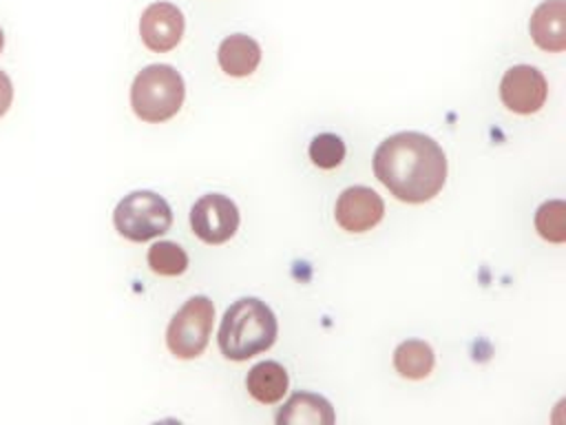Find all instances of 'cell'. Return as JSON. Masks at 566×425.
<instances>
[{
	"label": "cell",
	"mask_w": 566,
	"mask_h": 425,
	"mask_svg": "<svg viewBox=\"0 0 566 425\" xmlns=\"http://www.w3.org/2000/svg\"><path fill=\"white\" fill-rule=\"evenodd\" d=\"M374 175L400 201L424 204L447 182V155L442 146L418 131L385 137L374 151Z\"/></svg>",
	"instance_id": "cell-1"
},
{
	"label": "cell",
	"mask_w": 566,
	"mask_h": 425,
	"mask_svg": "<svg viewBox=\"0 0 566 425\" xmlns=\"http://www.w3.org/2000/svg\"><path fill=\"white\" fill-rule=\"evenodd\" d=\"M279 323L270 305L256 297L237 299L223 314L217 343L226 359L248 361L270 350L276 341Z\"/></svg>",
	"instance_id": "cell-2"
},
{
	"label": "cell",
	"mask_w": 566,
	"mask_h": 425,
	"mask_svg": "<svg viewBox=\"0 0 566 425\" xmlns=\"http://www.w3.org/2000/svg\"><path fill=\"white\" fill-rule=\"evenodd\" d=\"M184 97V77L170 64H150L142 69L130 86V106L144 122L170 120L181 108Z\"/></svg>",
	"instance_id": "cell-3"
},
{
	"label": "cell",
	"mask_w": 566,
	"mask_h": 425,
	"mask_svg": "<svg viewBox=\"0 0 566 425\" xmlns=\"http://www.w3.org/2000/svg\"><path fill=\"white\" fill-rule=\"evenodd\" d=\"M113 224L122 237L139 243L164 235L172 224V210L161 195L133 190L115 206Z\"/></svg>",
	"instance_id": "cell-4"
},
{
	"label": "cell",
	"mask_w": 566,
	"mask_h": 425,
	"mask_svg": "<svg viewBox=\"0 0 566 425\" xmlns=\"http://www.w3.org/2000/svg\"><path fill=\"white\" fill-rule=\"evenodd\" d=\"M214 305L208 297H190L170 319L166 330V345L177 359H197L212 334Z\"/></svg>",
	"instance_id": "cell-5"
},
{
	"label": "cell",
	"mask_w": 566,
	"mask_h": 425,
	"mask_svg": "<svg viewBox=\"0 0 566 425\" xmlns=\"http://www.w3.org/2000/svg\"><path fill=\"white\" fill-rule=\"evenodd\" d=\"M190 226L201 241L210 246L226 243L239 228V208L228 195L208 193L192 204Z\"/></svg>",
	"instance_id": "cell-6"
},
{
	"label": "cell",
	"mask_w": 566,
	"mask_h": 425,
	"mask_svg": "<svg viewBox=\"0 0 566 425\" xmlns=\"http://www.w3.org/2000/svg\"><path fill=\"white\" fill-rule=\"evenodd\" d=\"M548 95V84L542 71L531 64H515L506 69L500 82V97L504 106L520 115L537 113Z\"/></svg>",
	"instance_id": "cell-7"
},
{
	"label": "cell",
	"mask_w": 566,
	"mask_h": 425,
	"mask_svg": "<svg viewBox=\"0 0 566 425\" xmlns=\"http://www.w3.org/2000/svg\"><path fill=\"white\" fill-rule=\"evenodd\" d=\"M385 215L382 197L369 186L345 188L334 206L336 224L347 232H367Z\"/></svg>",
	"instance_id": "cell-8"
},
{
	"label": "cell",
	"mask_w": 566,
	"mask_h": 425,
	"mask_svg": "<svg viewBox=\"0 0 566 425\" xmlns=\"http://www.w3.org/2000/svg\"><path fill=\"white\" fill-rule=\"evenodd\" d=\"M184 13L170 2L148 4L139 18L142 42L157 53L175 49L184 35Z\"/></svg>",
	"instance_id": "cell-9"
},
{
	"label": "cell",
	"mask_w": 566,
	"mask_h": 425,
	"mask_svg": "<svg viewBox=\"0 0 566 425\" xmlns=\"http://www.w3.org/2000/svg\"><path fill=\"white\" fill-rule=\"evenodd\" d=\"M528 31L533 42L544 51L566 49V4L564 0H544L531 15Z\"/></svg>",
	"instance_id": "cell-10"
},
{
	"label": "cell",
	"mask_w": 566,
	"mask_h": 425,
	"mask_svg": "<svg viewBox=\"0 0 566 425\" xmlns=\"http://www.w3.org/2000/svg\"><path fill=\"white\" fill-rule=\"evenodd\" d=\"M334 421L332 403L312 392L292 394L276 414L279 425H332Z\"/></svg>",
	"instance_id": "cell-11"
},
{
	"label": "cell",
	"mask_w": 566,
	"mask_h": 425,
	"mask_svg": "<svg viewBox=\"0 0 566 425\" xmlns=\"http://www.w3.org/2000/svg\"><path fill=\"white\" fill-rule=\"evenodd\" d=\"M219 66L232 77H245L256 71L261 62V46L245 33H232L221 40L217 51Z\"/></svg>",
	"instance_id": "cell-12"
},
{
	"label": "cell",
	"mask_w": 566,
	"mask_h": 425,
	"mask_svg": "<svg viewBox=\"0 0 566 425\" xmlns=\"http://www.w3.org/2000/svg\"><path fill=\"white\" fill-rule=\"evenodd\" d=\"M287 385H290V376L285 367L276 361H261L252 365L245 376L248 394L263 405L281 401L283 394L287 392Z\"/></svg>",
	"instance_id": "cell-13"
},
{
	"label": "cell",
	"mask_w": 566,
	"mask_h": 425,
	"mask_svg": "<svg viewBox=\"0 0 566 425\" xmlns=\"http://www.w3.org/2000/svg\"><path fill=\"white\" fill-rule=\"evenodd\" d=\"M436 363V354L427 341L407 339L394 350V367L400 376L420 381L431 374Z\"/></svg>",
	"instance_id": "cell-14"
},
{
	"label": "cell",
	"mask_w": 566,
	"mask_h": 425,
	"mask_svg": "<svg viewBox=\"0 0 566 425\" xmlns=\"http://www.w3.org/2000/svg\"><path fill=\"white\" fill-rule=\"evenodd\" d=\"M148 266L155 274L161 277H177L184 274L188 268L186 250L175 241H157L148 248Z\"/></svg>",
	"instance_id": "cell-15"
},
{
	"label": "cell",
	"mask_w": 566,
	"mask_h": 425,
	"mask_svg": "<svg viewBox=\"0 0 566 425\" xmlns=\"http://www.w3.org/2000/svg\"><path fill=\"white\" fill-rule=\"evenodd\" d=\"M535 230L553 243L566 241V204L562 199L544 201L535 212Z\"/></svg>",
	"instance_id": "cell-16"
},
{
	"label": "cell",
	"mask_w": 566,
	"mask_h": 425,
	"mask_svg": "<svg viewBox=\"0 0 566 425\" xmlns=\"http://www.w3.org/2000/svg\"><path fill=\"white\" fill-rule=\"evenodd\" d=\"M307 153H310V159L314 166H318L323 170H332V168L340 166V162L345 159V144L334 133H318L312 137Z\"/></svg>",
	"instance_id": "cell-17"
},
{
	"label": "cell",
	"mask_w": 566,
	"mask_h": 425,
	"mask_svg": "<svg viewBox=\"0 0 566 425\" xmlns=\"http://www.w3.org/2000/svg\"><path fill=\"white\" fill-rule=\"evenodd\" d=\"M11 100H13V84H11V77L0 71V117L7 113V108L11 106Z\"/></svg>",
	"instance_id": "cell-18"
},
{
	"label": "cell",
	"mask_w": 566,
	"mask_h": 425,
	"mask_svg": "<svg viewBox=\"0 0 566 425\" xmlns=\"http://www.w3.org/2000/svg\"><path fill=\"white\" fill-rule=\"evenodd\" d=\"M2 46H4V33H2V29H0V51H2Z\"/></svg>",
	"instance_id": "cell-19"
}]
</instances>
